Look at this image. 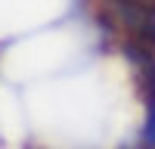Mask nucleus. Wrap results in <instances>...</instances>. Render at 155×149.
<instances>
[{"mask_svg":"<svg viewBox=\"0 0 155 149\" xmlns=\"http://www.w3.org/2000/svg\"><path fill=\"white\" fill-rule=\"evenodd\" d=\"M140 143H143V149H155V103L146 106V124L140 134Z\"/></svg>","mask_w":155,"mask_h":149,"instance_id":"1","label":"nucleus"}]
</instances>
